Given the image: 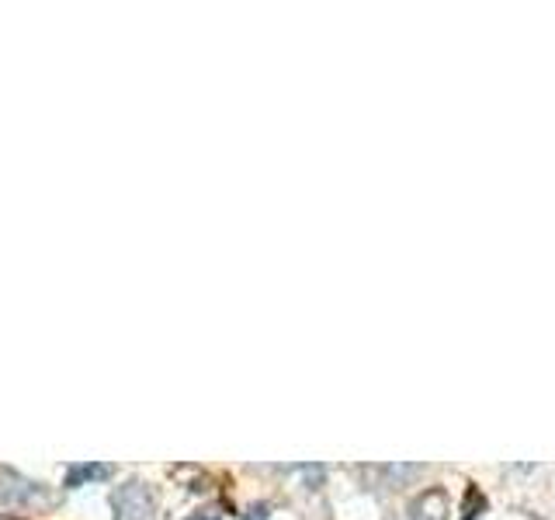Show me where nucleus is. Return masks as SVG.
Returning <instances> with one entry per match:
<instances>
[{
  "label": "nucleus",
  "instance_id": "1",
  "mask_svg": "<svg viewBox=\"0 0 555 520\" xmlns=\"http://www.w3.org/2000/svg\"><path fill=\"white\" fill-rule=\"evenodd\" d=\"M111 514L115 520H157V500L146 482L129 479L111 493Z\"/></svg>",
  "mask_w": 555,
  "mask_h": 520
},
{
  "label": "nucleus",
  "instance_id": "2",
  "mask_svg": "<svg viewBox=\"0 0 555 520\" xmlns=\"http://www.w3.org/2000/svg\"><path fill=\"white\" fill-rule=\"evenodd\" d=\"M448 514H451V503L444 489H424L410 503V520H448Z\"/></svg>",
  "mask_w": 555,
  "mask_h": 520
},
{
  "label": "nucleus",
  "instance_id": "3",
  "mask_svg": "<svg viewBox=\"0 0 555 520\" xmlns=\"http://www.w3.org/2000/svg\"><path fill=\"white\" fill-rule=\"evenodd\" d=\"M32 496H42V489L35 486V482H28V479H21V475H14L11 468H4V472H0V500L25 503V500H32Z\"/></svg>",
  "mask_w": 555,
  "mask_h": 520
},
{
  "label": "nucleus",
  "instance_id": "4",
  "mask_svg": "<svg viewBox=\"0 0 555 520\" xmlns=\"http://www.w3.org/2000/svg\"><path fill=\"white\" fill-rule=\"evenodd\" d=\"M111 472H115V468H111V465H101V462H80V465H70V468H66V489H80V486H84V482L111 479Z\"/></svg>",
  "mask_w": 555,
  "mask_h": 520
},
{
  "label": "nucleus",
  "instance_id": "5",
  "mask_svg": "<svg viewBox=\"0 0 555 520\" xmlns=\"http://www.w3.org/2000/svg\"><path fill=\"white\" fill-rule=\"evenodd\" d=\"M382 475H386L392 486H403V482H410V479H417V475H424V465H403V462H396V465L382 468Z\"/></svg>",
  "mask_w": 555,
  "mask_h": 520
},
{
  "label": "nucleus",
  "instance_id": "6",
  "mask_svg": "<svg viewBox=\"0 0 555 520\" xmlns=\"http://www.w3.org/2000/svg\"><path fill=\"white\" fill-rule=\"evenodd\" d=\"M483 510H486V496L479 493L476 486H469V489H465V507H462L465 520H476L479 514H483Z\"/></svg>",
  "mask_w": 555,
  "mask_h": 520
},
{
  "label": "nucleus",
  "instance_id": "7",
  "mask_svg": "<svg viewBox=\"0 0 555 520\" xmlns=\"http://www.w3.org/2000/svg\"><path fill=\"white\" fill-rule=\"evenodd\" d=\"M264 517H268V507H254L247 520H264Z\"/></svg>",
  "mask_w": 555,
  "mask_h": 520
},
{
  "label": "nucleus",
  "instance_id": "8",
  "mask_svg": "<svg viewBox=\"0 0 555 520\" xmlns=\"http://www.w3.org/2000/svg\"><path fill=\"white\" fill-rule=\"evenodd\" d=\"M188 520H222L216 510H205V514H195V517H188Z\"/></svg>",
  "mask_w": 555,
  "mask_h": 520
}]
</instances>
